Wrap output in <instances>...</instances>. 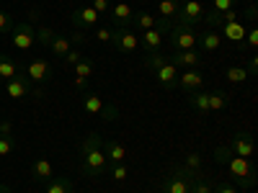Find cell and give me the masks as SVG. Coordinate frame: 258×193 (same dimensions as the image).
Returning a JSON list of instances; mask_svg holds the SVG:
<instances>
[{"instance_id": "cell-1", "label": "cell", "mask_w": 258, "mask_h": 193, "mask_svg": "<svg viewBox=\"0 0 258 193\" xmlns=\"http://www.w3.org/2000/svg\"><path fill=\"white\" fill-rule=\"evenodd\" d=\"M80 157H83L80 170H83L85 178H93L96 180V178H101L106 170H109V160H106V155H103V137L98 132H91L88 137L83 139Z\"/></svg>"}, {"instance_id": "cell-2", "label": "cell", "mask_w": 258, "mask_h": 193, "mask_svg": "<svg viewBox=\"0 0 258 193\" xmlns=\"http://www.w3.org/2000/svg\"><path fill=\"white\" fill-rule=\"evenodd\" d=\"M109 44H111L116 52H121V54H135V52L140 49V36H137L135 31L124 29V26H114Z\"/></svg>"}, {"instance_id": "cell-3", "label": "cell", "mask_w": 258, "mask_h": 193, "mask_svg": "<svg viewBox=\"0 0 258 193\" xmlns=\"http://www.w3.org/2000/svg\"><path fill=\"white\" fill-rule=\"evenodd\" d=\"M170 44H173V52L181 49H197V31L188 24H173L170 26Z\"/></svg>"}, {"instance_id": "cell-4", "label": "cell", "mask_w": 258, "mask_h": 193, "mask_svg": "<svg viewBox=\"0 0 258 193\" xmlns=\"http://www.w3.org/2000/svg\"><path fill=\"white\" fill-rule=\"evenodd\" d=\"M11 44L18 49V52H29L34 44H36V29L34 24H16L11 29Z\"/></svg>"}, {"instance_id": "cell-5", "label": "cell", "mask_w": 258, "mask_h": 193, "mask_svg": "<svg viewBox=\"0 0 258 193\" xmlns=\"http://www.w3.org/2000/svg\"><path fill=\"white\" fill-rule=\"evenodd\" d=\"M6 93H8V98H16V101H21V98H26V95H41L36 88H34V82L26 77V72H18L13 80H6Z\"/></svg>"}, {"instance_id": "cell-6", "label": "cell", "mask_w": 258, "mask_h": 193, "mask_svg": "<svg viewBox=\"0 0 258 193\" xmlns=\"http://www.w3.org/2000/svg\"><path fill=\"white\" fill-rule=\"evenodd\" d=\"M181 3V11H178V21L176 24H188V26H194V24H202V18H204V6L199 3V0H178Z\"/></svg>"}, {"instance_id": "cell-7", "label": "cell", "mask_w": 258, "mask_h": 193, "mask_svg": "<svg viewBox=\"0 0 258 193\" xmlns=\"http://www.w3.org/2000/svg\"><path fill=\"white\" fill-rule=\"evenodd\" d=\"M158 190H160V193H191V180L183 178V175H178L176 170L170 167V173L160 178Z\"/></svg>"}, {"instance_id": "cell-8", "label": "cell", "mask_w": 258, "mask_h": 193, "mask_svg": "<svg viewBox=\"0 0 258 193\" xmlns=\"http://www.w3.org/2000/svg\"><path fill=\"white\" fill-rule=\"evenodd\" d=\"M26 77L34 82V85H44L54 77V67H52V62L47 59H34L29 62V67H26Z\"/></svg>"}, {"instance_id": "cell-9", "label": "cell", "mask_w": 258, "mask_h": 193, "mask_svg": "<svg viewBox=\"0 0 258 193\" xmlns=\"http://www.w3.org/2000/svg\"><path fill=\"white\" fill-rule=\"evenodd\" d=\"M227 170H230V178L235 183H240V180H245L250 175H258L255 173V165L250 162V157H232L227 162Z\"/></svg>"}, {"instance_id": "cell-10", "label": "cell", "mask_w": 258, "mask_h": 193, "mask_svg": "<svg viewBox=\"0 0 258 193\" xmlns=\"http://www.w3.org/2000/svg\"><path fill=\"white\" fill-rule=\"evenodd\" d=\"M98 18H101V16H98L91 6H78V8L73 11V16H70L73 29H78V31H85V29L96 26V24H98Z\"/></svg>"}, {"instance_id": "cell-11", "label": "cell", "mask_w": 258, "mask_h": 193, "mask_svg": "<svg viewBox=\"0 0 258 193\" xmlns=\"http://www.w3.org/2000/svg\"><path fill=\"white\" fill-rule=\"evenodd\" d=\"M153 75H155V80L163 85L165 90H176V88H178V75H181V70L176 67V64L165 62V64H160L158 70H153Z\"/></svg>"}, {"instance_id": "cell-12", "label": "cell", "mask_w": 258, "mask_h": 193, "mask_svg": "<svg viewBox=\"0 0 258 193\" xmlns=\"http://www.w3.org/2000/svg\"><path fill=\"white\" fill-rule=\"evenodd\" d=\"M227 147L232 149V155H235V157H253V149H255V144H253V134H248V132L235 134V137L230 139Z\"/></svg>"}, {"instance_id": "cell-13", "label": "cell", "mask_w": 258, "mask_h": 193, "mask_svg": "<svg viewBox=\"0 0 258 193\" xmlns=\"http://www.w3.org/2000/svg\"><path fill=\"white\" fill-rule=\"evenodd\" d=\"M168 62L176 64L178 70L181 67L191 70V67H202V54L197 49H181V52H173V57H168Z\"/></svg>"}, {"instance_id": "cell-14", "label": "cell", "mask_w": 258, "mask_h": 193, "mask_svg": "<svg viewBox=\"0 0 258 193\" xmlns=\"http://www.w3.org/2000/svg\"><path fill=\"white\" fill-rule=\"evenodd\" d=\"M178 85L186 90V93H194V90H202L204 85V75H202V67H191V70H183L178 75Z\"/></svg>"}, {"instance_id": "cell-15", "label": "cell", "mask_w": 258, "mask_h": 193, "mask_svg": "<svg viewBox=\"0 0 258 193\" xmlns=\"http://www.w3.org/2000/svg\"><path fill=\"white\" fill-rule=\"evenodd\" d=\"M132 13H135V8L129 3H116L109 8V18L114 21V26H124V29L132 24Z\"/></svg>"}, {"instance_id": "cell-16", "label": "cell", "mask_w": 258, "mask_h": 193, "mask_svg": "<svg viewBox=\"0 0 258 193\" xmlns=\"http://www.w3.org/2000/svg\"><path fill=\"white\" fill-rule=\"evenodd\" d=\"M103 155H106V160H109V165L126 162V149L119 142H114V139H103Z\"/></svg>"}, {"instance_id": "cell-17", "label": "cell", "mask_w": 258, "mask_h": 193, "mask_svg": "<svg viewBox=\"0 0 258 193\" xmlns=\"http://www.w3.org/2000/svg\"><path fill=\"white\" fill-rule=\"evenodd\" d=\"M197 44H202L204 52H217L222 47V36L217 29H207V31L197 34Z\"/></svg>"}, {"instance_id": "cell-18", "label": "cell", "mask_w": 258, "mask_h": 193, "mask_svg": "<svg viewBox=\"0 0 258 193\" xmlns=\"http://www.w3.org/2000/svg\"><path fill=\"white\" fill-rule=\"evenodd\" d=\"M160 44H163V34H160L158 29H147V31H142V36H140V47H142L147 54L160 52Z\"/></svg>"}, {"instance_id": "cell-19", "label": "cell", "mask_w": 258, "mask_h": 193, "mask_svg": "<svg viewBox=\"0 0 258 193\" xmlns=\"http://www.w3.org/2000/svg\"><path fill=\"white\" fill-rule=\"evenodd\" d=\"M245 26H243V21H232V24H225L222 26V34L220 36H225V39H230V41H235L238 47H243L245 44Z\"/></svg>"}, {"instance_id": "cell-20", "label": "cell", "mask_w": 258, "mask_h": 193, "mask_svg": "<svg viewBox=\"0 0 258 193\" xmlns=\"http://www.w3.org/2000/svg\"><path fill=\"white\" fill-rule=\"evenodd\" d=\"M31 175H34V180H52L54 178V167H52L49 160L39 157V160L31 162Z\"/></svg>"}, {"instance_id": "cell-21", "label": "cell", "mask_w": 258, "mask_h": 193, "mask_svg": "<svg viewBox=\"0 0 258 193\" xmlns=\"http://www.w3.org/2000/svg\"><path fill=\"white\" fill-rule=\"evenodd\" d=\"M178 11H181V3L178 0H158V16L176 24L178 21Z\"/></svg>"}, {"instance_id": "cell-22", "label": "cell", "mask_w": 258, "mask_h": 193, "mask_svg": "<svg viewBox=\"0 0 258 193\" xmlns=\"http://www.w3.org/2000/svg\"><path fill=\"white\" fill-rule=\"evenodd\" d=\"M186 101H188L191 109H197L199 114H209V93L194 90V93H186Z\"/></svg>"}, {"instance_id": "cell-23", "label": "cell", "mask_w": 258, "mask_h": 193, "mask_svg": "<svg viewBox=\"0 0 258 193\" xmlns=\"http://www.w3.org/2000/svg\"><path fill=\"white\" fill-rule=\"evenodd\" d=\"M44 193H75V183L68 175H59V178H52L47 183V190Z\"/></svg>"}, {"instance_id": "cell-24", "label": "cell", "mask_w": 258, "mask_h": 193, "mask_svg": "<svg viewBox=\"0 0 258 193\" xmlns=\"http://www.w3.org/2000/svg\"><path fill=\"white\" fill-rule=\"evenodd\" d=\"M83 111L91 114V116H101V111H103L101 95H98V93H85V95H83Z\"/></svg>"}, {"instance_id": "cell-25", "label": "cell", "mask_w": 258, "mask_h": 193, "mask_svg": "<svg viewBox=\"0 0 258 193\" xmlns=\"http://www.w3.org/2000/svg\"><path fill=\"white\" fill-rule=\"evenodd\" d=\"M155 21H158V16H153L150 11H135V13H132V24H135L140 31L155 29Z\"/></svg>"}, {"instance_id": "cell-26", "label": "cell", "mask_w": 258, "mask_h": 193, "mask_svg": "<svg viewBox=\"0 0 258 193\" xmlns=\"http://www.w3.org/2000/svg\"><path fill=\"white\" fill-rule=\"evenodd\" d=\"M18 64L8 57V54H0V80H13L18 75Z\"/></svg>"}, {"instance_id": "cell-27", "label": "cell", "mask_w": 258, "mask_h": 193, "mask_svg": "<svg viewBox=\"0 0 258 193\" xmlns=\"http://www.w3.org/2000/svg\"><path fill=\"white\" fill-rule=\"evenodd\" d=\"M227 106H230V95L227 93H222V90L209 93V111H222V109H227Z\"/></svg>"}, {"instance_id": "cell-28", "label": "cell", "mask_w": 258, "mask_h": 193, "mask_svg": "<svg viewBox=\"0 0 258 193\" xmlns=\"http://www.w3.org/2000/svg\"><path fill=\"white\" fill-rule=\"evenodd\" d=\"M49 49H52V54L64 57V54L73 49V44H70V39H68V36H54V39H52V44H49Z\"/></svg>"}, {"instance_id": "cell-29", "label": "cell", "mask_w": 258, "mask_h": 193, "mask_svg": "<svg viewBox=\"0 0 258 193\" xmlns=\"http://www.w3.org/2000/svg\"><path fill=\"white\" fill-rule=\"evenodd\" d=\"M93 72H96V64L88 59V57H83L78 64H75V75L78 77H85V80H91L93 77Z\"/></svg>"}, {"instance_id": "cell-30", "label": "cell", "mask_w": 258, "mask_h": 193, "mask_svg": "<svg viewBox=\"0 0 258 193\" xmlns=\"http://www.w3.org/2000/svg\"><path fill=\"white\" fill-rule=\"evenodd\" d=\"M212 180H209V175H204V173H199L197 175V180L191 183V193H212Z\"/></svg>"}, {"instance_id": "cell-31", "label": "cell", "mask_w": 258, "mask_h": 193, "mask_svg": "<svg viewBox=\"0 0 258 193\" xmlns=\"http://www.w3.org/2000/svg\"><path fill=\"white\" fill-rule=\"evenodd\" d=\"M225 77H227L230 82H245V80H248V72H245L243 64H232V67H227Z\"/></svg>"}, {"instance_id": "cell-32", "label": "cell", "mask_w": 258, "mask_h": 193, "mask_svg": "<svg viewBox=\"0 0 258 193\" xmlns=\"http://www.w3.org/2000/svg\"><path fill=\"white\" fill-rule=\"evenodd\" d=\"M232 157H235V155H232V149H230L227 144L214 147V162H217V165H227Z\"/></svg>"}, {"instance_id": "cell-33", "label": "cell", "mask_w": 258, "mask_h": 193, "mask_svg": "<svg viewBox=\"0 0 258 193\" xmlns=\"http://www.w3.org/2000/svg\"><path fill=\"white\" fill-rule=\"evenodd\" d=\"M13 149H16V137H3L0 134V157L13 155Z\"/></svg>"}, {"instance_id": "cell-34", "label": "cell", "mask_w": 258, "mask_h": 193, "mask_svg": "<svg viewBox=\"0 0 258 193\" xmlns=\"http://www.w3.org/2000/svg\"><path fill=\"white\" fill-rule=\"evenodd\" d=\"M54 36H57V34H54L52 29H47V26H39V29H36V41H39V44H44V47L52 44Z\"/></svg>"}, {"instance_id": "cell-35", "label": "cell", "mask_w": 258, "mask_h": 193, "mask_svg": "<svg viewBox=\"0 0 258 193\" xmlns=\"http://www.w3.org/2000/svg\"><path fill=\"white\" fill-rule=\"evenodd\" d=\"M165 62H168V57H163L160 52H153V54H147V57H145V64H147L150 70H158L160 64H165Z\"/></svg>"}, {"instance_id": "cell-36", "label": "cell", "mask_w": 258, "mask_h": 193, "mask_svg": "<svg viewBox=\"0 0 258 193\" xmlns=\"http://www.w3.org/2000/svg\"><path fill=\"white\" fill-rule=\"evenodd\" d=\"M13 26H16V24H13V16L6 13V11H0V34H11Z\"/></svg>"}, {"instance_id": "cell-37", "label": "cell", "mask_w": 258, "mask_h": 193, "mask_svg": "<svg viewBox=\"0 0 258 193\" xmlns=\"http://www.w3.org/2000/svg\"><path fill=\"white\" fill-rule=\"evenodd\" d=\"M126 175H129V170H126V162H121V165H111V178H114L116 183L126 180Z\"/></svg>"}, {"instance_id": "cell-38", "label": "cell", "mask_w": 258, "mask_h": 193, "mask_svg": "<svg viewBox=\"0 0 258 193\" xmlns=\"http://www.w3.org/2000/svg\"><path fill=\"white\" fill-rule=\"evenodd\" d=\"M183 165L191 167V170H202V155L199 152H188L186 160H183Z\"/></svg>"}, {"instance_id": "cell-39", "label": "cell", "mask_w": 258, "mask_h": 193, "mask_svg": "<svg viewBox=\"0 0 258 193\" xmlns=\"http://www.w3.org/2000/svg\"><path fill=\"white\" fill-rule=\"evenodd\" d=\"M212 193H240V190H238V185H232L230 180H220L217 185L212 188Z\"/></svg>"}, {"instance_id": "cell-40", "label": "cell", "mask_w": 258, "mask_h": 193, "mask_svg": "<svg viewBox=\"0 0 258 193\" xmlns=\"http://www.w3.org/2000/svg\"><path fill=\"white\" fill-rule=\"evenodd\" d=\"M62 59H64V64H68V67H75V64H78V62L83 59V54L78 52V47H73V49H70L68 54H64Z\"/></svg>"}, {"instance_id": "cell-41", "label": "cell", "mask_w": 258, "mask_h": 193, "mask_svg": "<svg viewBox=\"0 0 258 193\" xmlns=\"http://www.w3.org/2000/svg\"><path fill=\"white\" fill-rule=\"evenodd\" d=\"M245 44H248L250 49L258 47V29H255V24H250V29L245 31Z\"/></svg>"}, {"instance_id": "cell-42", "label": "cell", "mask_w": 258, "mask_h": 193, "mask_svg": "<svg viewBox=\"0 0 258 193\" xmlns=\"http://www.w3.org/2000/svg\"><path fill=\"white\" fill-rule=\"evenodd\" d=\"M68 39H70V44H73V47H80V44H85V41H88V34H85V31H78V29H73V34H70Z\"/></svg>"}, {"instance_id": "cell-43", "label": "cell", "mask_w": 258, "mask_h": 193, "mask_svg": "<svg viewBox=\"0 0 258 193\" xmlns=\"http://www.w3.org/2000/svg\"><path fill=\"white\" fill-rule=\"evenodd\" d=\"M91 8H93L98 16H109V8H111V3H109V0H93V3H91Z\"/></svg>"}, {"instance_id": "cell-44", "label": "cell", "mask_w": 258, "mask_h": 193, "mask_svg": "<svg viewBox=\"0 0 258 193\" xmlns=\"http://www.w3.org/2000/svg\"><path fill=\"white\" fill-rule=\"evenodd\" d=\"M235 6H238V0H214V8H212V11L225 13V11H230V8H235Z\"/></svg>"}, {"instance_id": "cell-45", "label": "cell", "mask_w": 258, "mask_h": 193, "mask_svg": "<svg viewBox=\"0 0 258 193\" xmlns=\"http://www.w3.org/2000/svg\"><path fill=\"white\" fill-rule=\"evenodd\" d=\"M116 116H119V106H103V111H101L103 121H114Z\"/></svg>"}, {"instance_id": "cell-46", "label": "cell", "mask_w": 258, "mask_h": 193, "mask_svg": "<svg viewBox=\"0 0 258 193\" xmlns=\"http://www.w3.org/2000/svg\"><path fill=\"white\" fill-rule=\"evenodd\" d=\"M245 72H248V77H255V72H258V59H255V54L248 57V67H245Z\"/></svg>"}, {"instance_id": "cell-47", "label": "cell", "mask_w": 258, "mask_h": 193, "mask_svg": "<svg viewBox=\"0 0 258 193\" xmlns=\"http://www.w3.org/2000/svg\"><path fill=\"white\" fill-rule=\"evenodd\" d=\"M255 13H258V8H255V6L250 3V6H248V8H245V11L240 13V16H245V21H250V24H255V18H258Z\"/></svg>"}, {"instance_id": "cell-48", "label": "cell", "mask_w": 258, "mask_h": 193, "mask_svg": "<svg viewBox=\"0 0 258 193\" xmlns=\"http://www.w3.org/2000/svg\"><path fill=\"white\" fill-rule=\"evenodd\" d=\"M0 134H3V137H13V124L0 119Z\"/></svg>"}, {"instance_id": "cell-49", "label": "cell", "mask_w": 258, "mask_h": 193, "mask_svg": "<svg viewBox=\"0 0 258 193\" xmlns=\"http://www.w3.org/2000/svg\"><path fill=\"white\" fill-rule=\"evenodd\" d=\"M73 85H75V90H80V93H83L85 88H88V80H85V77H78V75H75V77H73Z\"/></svg>"}, {"instance_id": "cell-50", "label": "cell", "mask_w": 258, "mask_h": 193, "mask_svg": "<svg viewBox=\"0 0 258 193\" xmlns=\"http://www.w3.org/2000/svg\"><path fill=\"white\" fill-rule=\"evenodd\" d=\"M98 41H111V29H98Z\"/></svg>"}, {"instance_id": "cell-51", "label": "cell", "mask_w": 258, "mask_h": 193, "mask_svg": "<svg viewBox=\"0 0 258 193\" xmlns=\"http://www.w3.org/2000/svg\"><path fill=\"white\" fill-rule=\"evenodd\" d=\"M0 193H11V188H8V183H0Z\"/></svg>"}, {"instance_id": "cell-52", "label": "cell", "mask_w": 258, "mask_h": 193, "mask_svg": "<svg viewBox=\"0 0 258 193\" xmlns=\"http://www.w3.org/2000/svg\"><path fill=\"white\" fill-rule=\"evenodd\" d=\"M250 193H258V190H255V188H250Z\"/></svg>"}, {"instance_id": "cell-53", "label": "cell", "mask_w": 258, "mask_h": 193, "mask_svg": "<svg viewBox=\"0 0 258 193\" xmlns=\"http://www.w3.org/2000/svg\"><path fill=\"white\" fill-rule=\"evenodd\" d=\"M0 119H3V114H0Z\"/></svg>"}, {"instance_id": "cell-54", "label": "cell", "mask_w": 258, "mask_h": 193, "mask_svg": "<svg viewBox=\"0 0 258 193\" xmlns=\"http://www.w3.org/2000/svg\"><path fill=\"white\" fill-rule=\"evenodd\" d=\"M0 82H3V80H0Z\"/></svg>"}]
</instances>
